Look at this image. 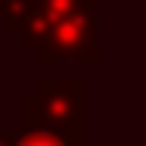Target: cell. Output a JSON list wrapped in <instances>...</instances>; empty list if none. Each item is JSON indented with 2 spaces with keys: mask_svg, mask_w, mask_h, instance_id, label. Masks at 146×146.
I'll use <instances>...</instances> for the list:
<instances>
[{
  "mask_svg": "<svg viewBox=\"0 0 146 146\" xmlns=\"http://www.w3.org/2000/svg\"><path fill=\"white\" fill-rule=\"evenodd\" d=\"M85 122V82H41L37 92L21 99V129L82 133Z\"/></svg>",
  "mask_w": 146,
  "mask_h": 146,
  "instance_id": "obj_1",
  "label": "cell"
},
{
  "mask_svg": "<svg viewBox=\"0 0 146 146\" xmlns=\"http://www.w3.org/2000/svg\"><path fill=\"white\" fill-rule=\"evenodd\" d=\"M34 54L37 65H58V61L99 65V0L82 3L68 17H61Z\"/></svg>",
  "mask_w": 146,
  "mask_h": 146,
  "instance_id": "obj_2",
  "label": "cell"
},
{
  "mask_svg": "<svg viewBox=\"0 0 146 146\" xmlns=\"http://www.w3.org/2000/svg\"><path fill=\"white\" fill-rule=\"evenodd\" d=\"M82 3H92V0H34V17H31V24H27L24 34H21L24 51H37L41 41L48 37V31H51L61 17H68L72 10H78Z\"/></svg>",
  "mask_w": 146,
  "mask_h": 146,
  "instance_id": "obj_3",
  "label": "cell"
},
{
  "mask_svg": "<svg viewBox=\"0 0 146 146\" xmlns=\"http://www.w3.org/2000/svg\"><path fill=\"white\" fill-rule=\"evenodd\" d=\"M14 146H85L82 133H58V129H17Z\"/></svg>",
  "mask_w": 146,
  "mask_h": 146,
  "instance_id": "obj_4",
  "label": "cell"
},
{
  "mask_svg": "<svg viewBox=\"0 0 146 146\" xmlns=\"http://www.w3.org/2000/svg\"><path fill=\"white\" fill-rule=\"evenodd\" d=\"M31 17H34V0H0V24L7 34L21 37Z\"/></svg>",
  "mask_w": 146,
  "mask_h": 146,
  "instance_id": "obj_5",
  "label": "cell"
},
{
  "mask_svg": "<svg viewBox=\"0 0 146 146\" xmlns=\"http://www.w3.org/2000/svg\"><path fill=\"white\" fill-rule=\"evenodd\" d=\"M0 146H14V133H7V129H0Z\"/></svg>",
  "mask_w": 146,
  "mask_h": 146,
  "instance_id": "obj_6",
  "label": "cell"
}]
</instances>
